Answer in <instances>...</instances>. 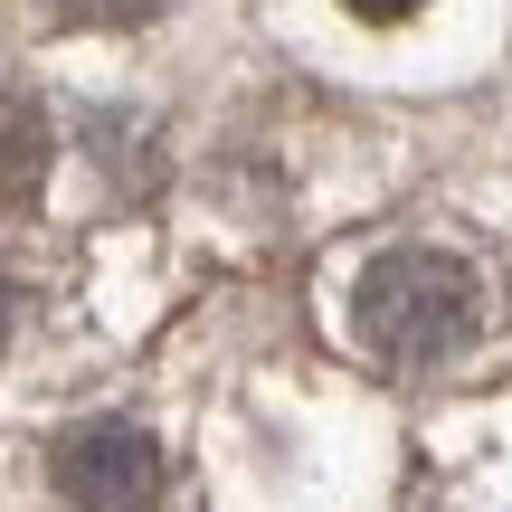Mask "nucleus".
I'll list each match as a JSON object with an SVG mask.
<instances>
[{"instance_id":"1","label":"nucleus","mask_w":512,"mask_h":512,"mask_svg":"<svg viewBox=\"0 0 512 512\" xmlns=\"http://www.w3.org/2000/svg\"><path fill=\"white\" fill-rule=\"evenodd\" d=\"M351 323H361V342L380 351V361H399V370L456 361V351L475 342V323H484L475 266L446 256V247H399V256H380V266L361 275Z\"/></svg>"},{"instance_id":"2","label":"nucleus","mask_w":512,"mask_h":512,"mask_svg":"<svg viewBox=\"0 0 512 512\" xmlns=\"http://www.w3.org/2000/svg\"><path fill=\"white\" fill-rule=\"evenodd\" d=\"M152 484H162V456L124 418H95V427H76L57 446V503L67 512H143Z\"/></svg>"},{"instance_id":"3","label":"nucleus","mask_w":512,"mask_h":512,"mask_svg":"<svg viewBox=\"0 0 512 512\" xmlns=\"http://www.w3.org/2000/svg\"><path fill=\"white\" fill-rule=\"evenodd\" d=\"M38 171H48V133H38V114L19 105V95H0V209L29 200Z\"/></svg>"},{"instance_id":"4","label":"nucleus","mask_w":512,"mask_h":512,"mask_svg":"<svg viewBox=\"0 0 512 512\" xmlns=\"http://www.w3.org/2000/svg\"><path fill=\"white\" fill-rule=\"evenodd\" d=\"M67 19H86V29H143V19H162L171 0H57Z\"/></svg>"},{"instance_id":"5","label":"nucleus","mask_w":512,"mask_h":512,"mask_svg":"<svg viewBox=\"0 0 512 512\" xmlns=\"http://www.w3.org/2000/svg\"><path fill=\"white\" fill-rule=\"evenodd\" d=\"M342 10H361V19H408V10H427V0H342Z\"/></svg>"},{"instance_id":"6","label":"nucleus","mask_w":512,"mask_h":512,"mask_svg":"<svg viewBox=\"0 0 512 512\" xmlns=\"http://www.w3.org/2000/svg\"><path fill=\"white\" fill-rule=\"evenodd\" d=\"M0 332H10V285H0Z\"/></svg>"}]
</instances>
